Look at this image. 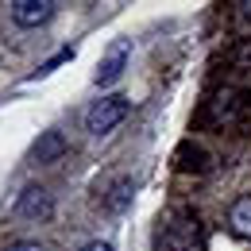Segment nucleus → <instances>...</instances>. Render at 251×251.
<instances>
[{
	"label": "nucleus",
	"instance_id": "obj_1",
	"mask_svg": "<svg viewBox=\"0 0 251 251\" xmlns=\"http://www.w3.org/2000/svg\"><path fill=\"white\" fill-rule=\"evenodd\" d=\"M127 108H131V104H127L124 93H108V97H100V100H93L89 112H85L89 135H108L112 127H120L124 116H127Z\"/></svg>",
	"mask_w": 251,
	"mask_h": 251
},
{
	"label": "nucleus",
	"instance_id": "obj_2",
	"mask_svg": "<svg viewBox=\"0 0 251 251\" xmlns=\"http://www.w3.org/2000/svg\"><path fill=\"white\" fill-rule=\"evenodd\" d=\"M127 62H131V39H112L108 50H104L100 62H97L93 81H97V85H116V81L124 77Z\"/></svg>",
	"mask_w": 251,
	"mask_h": 251
},
{
	"label": "nucleus",
	"instance_id": "obj_3",
	"mask_svg": "<svg viewBox=\"0 0 251 251\" xmlns=\"http://www.w3.org/2000/svg\"><path fill=\"white\" fill-rule=\"evenodd\" d=\"M54 0H12L8 4V12H12V20L20 24V27H39V24H47L50 16H54Z\"/></svg>",
	"mask_w": 251,
	"mask_h": 251
},
{
	"label": "nucleus",
	"instance_id": "obj_4",
	"mask_svg": "<svg viewBox=\"0 0 251 251\" xmlns=\"http://www.w3.org/2000/svg\"><path fill=\"white\" fill-rule=\"evenodd\" d=\"M50 193L47 189H39V186H31V189H24L20 193V205H16V217H24V220H47L50 217Z\"/></svg>",
	"mask_w": 251,
	"mask_h": 251
},
{
	"label": "nucleus",
	"instance_id": "obj_5",
	"mask_svg": "<svg viewBox=\"0 0 251 251\" xmlns=\"http://www.w3.org/2000/svg\"><path fill=\"white\" fill-rule=\"evenodd\" d=\"M244 108H248V97L240 93V89H224V93L217 97V104H213V116H217V120H236Z\"/></svg>",
	"mask_w": 251,
	"mask_h": 251
},
{
	"label": "nucleus",
	"instance_id": "obj_6",
	"mask_svg": "<svg viewBox=\"0 0 251 251\" xmlns=\"http://www.w3.org/2000/svg\"><path fill=\"white\" fill-rule=\"evenodd\" d=\"M228 224H232L236 236L251 240V193H248V197H240V201L228 209Z\"/></svg>",
	"mask_w": 251,
	"mask_h": 251
},
{
	"label": "nucleus",
	"instance_id": "obj_7",
	"mask_svg": "<svg viewBox=\"0 0 251 251\" xmlns=\"http://www.w3.org/2000/svg\"><path fill=\"white\" fill-rule=\"evenodd\" d=\"M66 151V139L58 131H47L39 143H35V162H54V158Z\"/></svg>",
	"mask_w": 251,
	"mask_h": 251
},
{
	"label": "nucleus",
	"instance_id": "obj_8",
	"mask_svg": "<svg viewBox=\"0 0 251 251\" xmlns=\"http://www.w3.org/2000/svg\"><path fill=\"white\" fill-rule=\"evenodd\" d=\"M70 58H74V47H66V50H58L54 58H47V62H43V66H39V70L31 74V81H39V77H47V74H54V70H58L62 62H70Z\"/></svg>",
	"mask_w": 251,
	"mask_h": 251
},
{
	"label": "nucleus",
	"instance_id": "obj_9",
	"mask_svg": "<svg viewBox=\"0 0 251 251\" xmlns=\"http://www.w3.org/2000/svg\"><path fill=\"white\" fill-rule=\"evenodd\" d=\"M81 251H112V244H104V240H93V244H85Z\"/></svg>",
	"mask_w": 251,
	"mask_h": 251
},
{
	"label": "nucleus",
	"instance_id": "obj_10",
	"mask_svg": "<svg viewBox=\"0 0 251 251\" xmlns=\"http://www.w3.org/2000/svg\"><path fill=\"white\" fill-rule=\"evenodd\" d=\"M8 251H43V248H39V244H27V240H24V244H12Z\"/></svg>",
	"mask_w": 251,
	"mask_h": 251
},
{
	"label": "nucleus",
	"instance_id": "obj_11",
	"mask_svg": "<svg viewBox=\"0 0 251 251\" xmlns=\"http://www.w3.org/2000/svg\"><path fill=\"white\" fill-rule=\"evenodd\" d=\"M240 8H244V12H248V16H251V0H248V4H240Z\"/></svg>",
	"mask_w": 251,
	"mask_h": 251
}]
</instances>
